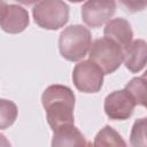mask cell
<instances>
[{
  "mask_svg": "<svg viewBox=\"0 0 147 147\" xmlns=\"http://www.w3.org/2000/svg\"><path fill=\"white\" fill-rule=\"evenodd\" d=\"M75 101V94L68 86L54 84L44 91L41 103L46 113L47 122L53 131L63 125L74 124Z\"/></svg>",
  "mask_w": 147,
  "mask_h": 147,
  "instance_id": "obj_1",
  "label": "cell"
},
{
  "mask_svg": "<svg viewBox=\"0 0 147 147\" xmlns=\"http://www.w3.org/2000/svg\"><path fill=\"white\" fill-rule=\"evenodd\" d=\"M92 45L90 30L79 24L67 26L59 37V51L63 59L70 62L83 60Z\"/></svg>",
  "mask_w": 147,
  "mask_h": 147,
  "instance_id": "obj_2",
  "label": "cell"
},
{
  "mask_svg": "<svg viewBox=\"0 0 147 147\" xmlns=\"http://www.w3.org/2000/svg\"><path fill=\"white\" fill-rule=\"evenodd\" d=\"M90 60L96 63L105 75L115 72L124 61V49L107 37L94 40L88 51Z\"/></svg>",
  "mask_w": 147,
  "mask_h": 147,
  "instance_id": "obj_3",
  "label": "cell"
},
{
  "mask_svg": "<svg viewBox=\"0 0 147 147\" xmlns=\"http://www.w3.org/2000/svg\"><path fill=\"white\" fill-rule=\"evenodd\" d=\"M37 25L45 30H59L69 20V6L63 0H40L32 9Z\"/></svg>",
  "mask_w": 147,
  "mask_h": 147,
  "instance_id": "obj_4",
  "label": "cell"
},
{
  "mask_svg": "<svg viewBox=\"0 0 147 147\" xmlns=\"http://www.w3.org/2000/svg\"><path fill=\"white\" fill-rule=\"evenodd\" d=\"M105 72L91 60L78 62L72 70V82L83 93H96L103 85Z\"/></svg>",
  "mask_w": 147,
  "mask_h": 147,
  "instance_id": "obj_5",
  "label": "cell"
},
{
  "mask_svg": "<svg viewBox=\"0 0 147 147\" xmlns=\"http://www.w3.org/2000/svg\"><path fill=\"white\" fill-rule=\"evenodd\" d=\"M137 101L132 93L125 87L114 91L105 99L103 109L106 115L113 121H125L130 118L134 111Z\"/></svg>",
  "mask_w": 147,
  "mask_h": 147,
  "instance_id": "obj_6",
  "label": "cell"
},
{
  "mask_svg": "<svg viewBox=\"0 0 147 147\" xmlns=\"http://www.w3.org/2000/svg\"><path fill=\"white\" fill-rule=\"evenodd\" d=\"M116 0H86L82 6V20L90 28H100L114 16Z\"/></svg>",
  "mask_w": 147,
  "mask_h": 147,
  "instance_id": "obj_7",
  "label": "cell"
},
{
  "mask_svg": "<svg viewBox=\"0 0 147 147\" xmlns=\"http://www.w3.org/2000/svg\"><path fill=\"white\" fill-rule=\"evenodd\" d=\"M30 23L29 13L18 5H8L2 2L1 8V29L10 34L24 31Z\"/></svg>",
  "mask_w": 147,
  "mask_h": 147,
  "instance_id": "obj_8",
  "label": "cell"
},
{
  "mask_svg": "<svg viewBox=\"0 0 147 147\" xmlns=\"http://www.w3.org/2000/svg\"><path fill=\"white\" fill-rule=\"evenodd\" d=\"M125 68L137 74L147 65V41L144 39H136L124 49Z\"/></svg>",
  "mask_w": 147,
  "mask_h": 147,
  "instance_id": "obj_9",
  "label": "cell"
},
{
  "mask_svg": "<svg viewBox=\"0 0 147 147\" xmlns=\"http://www.w3.org/2000/svg\"><path fill=\"white\" fill-rule=\"evenodd\" d=\"M103 36L117 42L123 49H125L133 40L131 24L123 17L113 18L107 22L103 29Z\"/></svg>",
  "mask_w": 147,
  "mask_h": 147,
  "instance_id": "obj_10",
  "label": "cell"
},
{
  "mask_svg": "<svg viewBox=\"0 0 147 147\" xmlns=\"http://www.w3.org/2000/svg\"><path fill=\"white\" fill-rule=\"evenodd\" d=\"M84 134L74 125L67 124L53 131L52 146H85Z\"/></svg>",
  "mask_w": 147,
  "mask_h": 147,
  "instance_id": "obj_11",
  "label": "cell"
},
{
  "mask_svg": "<svg viewBox=\"0 0 147 147\" xmlns=\"http://www.w3.org/2000/svg\"><path fill=\"white\" fill-rule=\"evenodd\" d=\"M126 142L123 140L121 134L111 126H103L94 139V146H125Z\"/></svg>",
  "mask_w": 147,
  "mask_h": 147,
  "instance_id": "obj_12",
  "label": "cell"
},
{
  "mask_svg": "<svg viewBox=\"0 0 147 147\" xmlns=\"http://www.w3.org/2000/svg\"><path fill=\"white\" fill-rule=\"evenodd\" d=\"M134 96L137 105L144 106L147 109V79L141 77L132 78L125 86Z\"/></svg>",
  "mask_w": 147,
  "mask_h": 147,
  "instance_id": "obj_13",
  "label": "cell"
},
{
  "mask_svg": "<svg viewBox=\"0 0 147 147\" xmlns=\"http://www.w3.org/2000/svg\"><path fill=\"white\" fill-rule=\"evenodd\" d=\"M130 145L134 147H147V117L138 118L131 129Z\"/></svg>",
  "mask_w": 147,
  "mask_h": 147,
  "instance_id": "obj_14",
  "label": "cell"
},
{
  "mask_svg": "<svg viewBox=\"0 0 147 147\" xmlns=\"http://www.w3.org/2000/svg\"><path fill=\"white\" fill-rule=\"evenodd\" d=\"M17 117V106L11 100H0V129L5 130L13 125Z\"/></svg>",
  "mask_w": 147,
  "mask_h": 147,
  "instance_id": "obj_15",
  "label": "cell"
},
{
  "mask_svg": "<svg viewBox=\"0 0 147 147\" xmlns=\"http://www.w3.org/2000/svg\"><path fill=\"white\" fill-rule=\"evenodd\" d=\"M127 13H138L147 8V0H118Z\"/></svg>",
  "mask_w": 147,
  "mask_h": 147,
  "instance_id": "obj_16",
  "label": "cell"
},
{
  "mask_svg": "<svg viewBox=\"0 0 147 147\" xmlns=\"http://www.w3.org/2000/svg\"><path fill=\"white\" fill-rule=\"evenodd\" d=\"M17 1L18 3H22V5H25V6H31V5H34V3H38L40 0H15Z\"/></svg>",
  "mask_w": 147,
  "mask_h": 147,
  "instance_id": "obj_17",
  "label": "cell"
},
{
  "mask_svg": "<svg viewBox=\"0 0 147 147\" xmlns=\"http://www.w3.org/2000/svg\"><path fill=\"white\" fill-rule=\"evenodd\" d=\"M68 1H70V2H75V3H77V2H82V1H84V0H68Z\"/></svg>",
  "mask_w": 147,
  "mask_h": 147,
  "instance_id": "obj_18",
  "label": "cell"
},
{
  "mask_svg": "<svg viewBox=\"0 0 147 147\" xmlns=\"http://www.w3.org/2000/svg\"><path fill=\"white\" fill-rule=\"evenodd\" d=\"M142 77H144V78H145V79H147V70H146V71H145V74H144V75H142Z\"/></svg>",
  "mask_w": 147,
  "mask_h": 147,
  "instance_id": "obj_19",
  "label": "cell"
}]
</instances>
